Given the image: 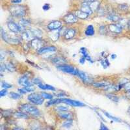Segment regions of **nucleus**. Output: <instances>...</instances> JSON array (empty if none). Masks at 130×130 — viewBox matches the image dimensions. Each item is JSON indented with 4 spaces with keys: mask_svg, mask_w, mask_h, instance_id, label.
<instances>
[{
    "mask_svg": "<svg viewBox=\"0 0 130 130\" xmlns=\"http://www.w3.org/2000/svg\"><path fill=\"white\" fill-rule=\"evenodd\" d=\"M6 64V67L7 69V71L10 72H14L16 71V67L15 66L14 64L12 62H9L5 64Z\"/></svg>",
    "mask_w": 130,
    "mask_h": 130,
    "instance_id": "2f4dec72",
    "label": "nucleus"
},
{
    "mask_svg": "<svg viewBox=\"0 0 130 130\" xmlns=\"http://www.w3.org/2000/svg\"><path fill=\"white\" fill-rule=\"evenodd\" d=\"M111 82L109 81H106V80H102V81H96V82H94V81L92 85L94 87L96 88V89H103L104 88H105L106 87H107L108 85L111 84Z\"/></svg>",
    "mask_w": 130,
    "mask_h": 130,
    "instance_id": "a211bd4d",
    "label": "nucleus"
},
{
    "mask_svg": "<svg viewBox=\"0 0 130 130\" xmlns=\"http://www.w3.org/2000/svg\"><path fill=\"white\" fill-rule=\"evenodd\" d=\"M118 9L120 12H127L129 10V6L127 4L123 3V4H120L118 5Z\"/></svg>",
    "mask_w": 130,
    "mask_h": 130,
    "instance_id": "4c0bfd02",
    "label": "nucleus"
},
{
    "mask_svg": "<svg viewBox=\"0 0 130 130\" xmlns=\"http://www.w3.org/2000/svg\"><path fill=\"white\" fill-rule=\"evenodd\" d=\"M98 32L102 35H106L109 32L108 27H107L105 25H101L98 28Z\"/></svg>",
    "mask_w": 130,
    "mask_h": 130,
    "instance_id": "7c9ffc66",
    "label": "nucleus"
},
{
    "mask_svg": "<svg viewBox=\"0 0 130 130\" xmlns=\"http://www.w3.org/2000/svg\"><path fill=\"white\" fill-rule=\"evenodd\" d=\"M31 77H32V74H24L22 76L20 77L18 79V83L22 87H27V86L32 85H34L32 83V81L31 79Z\"/></svg>",
    "mask_w": 130,
    "mask_h": 130,
    "instance_id": "0eeeda50",
    "label": "nucleus"
},
{
    "mask_svg": "<svg viewBox=\"0 0 130 130\" xmlns=\"http://www.w3.org/2000/svg\"><path fill=\"white\" fill-rule=\"evenodd\" d=\"M62 103L61 101V98H52L51 100H49L48 102L46 103V107H50L52 105H56L58 104H60Z\"/></svg>",
    "mask_w": 130,
    "mask_h": 130,
    "instance_id": "b1692460",
    "label": "nucleus"
},
{
    "mask_svg": "<svg viewBox=\"0 0 130 130\" xmlns=\"http://www.w3.org/2000/svg\"><path fill=\"white\" fill-rule=\"evenodd\" d=\"M7 27L10 32L15 33V34H18L20 32L19 29L18 24L15 23L13 21H9L7 22Z\"/></svg>",
    "mask_w": 130,
    "mask_h": 130,
    "instance_id": "aec40b11",
    "label": "nucleus"
},
{
    "mask_svg": "<svg viewBox=\"0 0 130 130\" xmlns=\"http://www.w3.org/2000/svg\"><path fill=\"white\" fill-rule=\"evenodd\" d=\"M38 86V87L40 89L43 90H50V91H56L57 89H55L54 87L48 84H44L43 83L39 84Z\"/></svg>",
    "mask_w": 130,
    "mask_h": 130,
    "instance_id": "393cba45",
    "label": "nucleus"
},
{
    "mask_svg": "<svg viewBox=\"0 0 130 130\" xmlns=\"http://www.w3.org/2000/svg\"><path fill=\"white\" fill-rule=\"evenodd\" d=\"M103 112H104V113L105 114V115L107 117H108V118H110L111 120H113V121L117 122H122L121 120V119L117 118V117H114V116H112V115H111V114L108 113V112H104V111H103Z\"/></svg>",
    "mask_w": 130,
    "mask_h": 130,
    "instance_id": "e433bc0d",
    "label": "nucleus"
},
{
    "mask_svg": "<svg viewBox=\"0 0 130 130\" xmlns=\"http://www.w3.org/2000/svg\"><path fill=\"white\" fill-rule=\"evenodd\" d=\"M30 30L32 32V34L34 35L35 38H40L42 39V32L41 30H40L38 28H33V27H29Z\"/></svg>",
    "mask_w": 130,
    "mask_h": 130,
    "instance_id": "c85d7f7f",
    "label": "nucleus"
},
{
    "mask_svg": "<svg viewBox=\"0 0 130 130\" xmlns=\"http://www.w3.org/2000/svg\"><path fill=\"white\" fill-rule=\"evenodd\" d=\"M124 95H125V97L126 98H127L128 100H130V90H125Z\"/></svg>",
    "mask_w": 130,
    "mask_h": 130,
    "instance_id": "3c124183",
    "label": "nucleus"
},
{
    "mask_svg": "<svg viewBox=\"0 0 130 130\" xmlns=\"http://www.w3.org/2000/svg\"><path fill=\"white\" fill-rule=\"evenodd\" d=\"M61 101H62V103H64V104H66L67 105H70V106L72 107L85 106V105L83 103L79 102V101L70 99V98H61Z\"/></svg>",
    "mask_w": 130,
    "mask_h": 130,
    "instance_id": "1a4fd4ad",
    "label": "nucleus"
},
{
    "mask_svg": "<svg viewBox=\"0 0 130 130\" xmlns=\"http://www.w3.org/2000/svg\"><path fill=\"white\" fill-rule=\"evenodd\" d=\"M62 27V22L60 20H53L49 23L47 27L49 31L60 29Z\"/></svg>",
    "mask_w": 130,
    "mask_h": 130,
    "instance_id": "4468645a",
    "label": "nucleus"
},
{
    "mask_svg": "<svg viewBox=\"0 0 130 130\" xmlns=\"http://www.w3.org/2000/svg\"><path fill=\"white\" fill-rule=\"evenodd\" d=\"M57 48L54 46H45L37 51V53L39 55H46L49 53H53L56 52Z\"/></svg>",
    "mask_w": 130,
    "mask_h": 130,
    "instance_id": "ddd939ff",
    "label": "nucleus"
},
{
    "mask_svg": "<svg viewBox=\"0 0 130 130\" xmlns=\"http://www.w3.org/2000/svg\"><path fill=\"white\" fill-rule=\"evenodd\" d=\"M13 129H23L24 128H22V127H14Z\"/></svg>",
    "mask_w": 130,
    "mask_h": 130,
    "instance_id": "680f3d73",
    "label": "nucleus"
},
{
    "mask_svg": "<svg viewBox=\"0 0 130 130\" xmlns=\"http://www.w3.org/2000/svg\"><path fill=\"white\" fill-rule=\"evenodd\" d=\"M96 1V0H84L83 2H87V3H91V2H93Z\"/></svg>",
    "mask_w": 130,
    "mask_h": 130,
    "instance_id": "bf43d9fd",
    "label": "nucleus"
},
{
    "mask_svg": "<svg viewBox=\"0 0 130 130\" xmlns=\"http://www.w3.org/2000/svg\"><path fill=\"white\" fill-rule=\"evenodd\" d=\"M28 44L30 46V48L38 51L42 47L46 46V40L42 39L35 38V39H32V40L29 42Z\"/></svg>",
    "mask_w": 130,
    "mask_h": 130,
    "instance_id": "423d86ee",
    "label": "nucleus"
},
{
    "mask_svg": "<svg viewBox=\"0 0 130 130\" xmlns=\"http://www.w3.org/2000/svg\"><path fill=\"white\" fill-rule=\"evenodd\" d=\"M100 64L103 67V68H107L110 66L109 61V60L107 58H104V59H102L100 61Z\"/></svg>",
    "mask_w": 130,
    "mask_h": 130,
    "instance_id": "58836bf2",
    "label": "nucleus"
},
{
    "mask_svg": "<svg viewBox=\"0 0 130 130\" xmlns=\"http://www.w3.org/2000/svg\"><path fill=\"white\" fill-rule=\"evenodd\" d=\"M21 37L23 40L27 41V42L32 40V39H35L34 35L32 34V32H31V30L29 29H27L25 31L21 33Z\"/></svg>",
    "mask_w": 130,
    "mask_h": 130,
    "instance_id": "dca6fc26",
    "label": "nucleus"
},
{
    "mask_svg": "<svg viewBox=\"0 0 130 130\" xmlns=\"http://www.w3.org/2000/svg\"><path fill=\"white\" fill-rule=\"evenodd\" d=\"M40 94L42 95V96L44 99H46V100H51L52 99V98H53V95L51 94L50 93H47V92H40Z\"/></svg>",
    "mask_w": 130,
    "mask_h": 130,
    "instance_id": "a19ab883",
    "label": "nucleus"
},
{
    "mask_svg": "<svg viewBox=\"0 0 130 130\" xmlns=\"http://www.w3.org/2000/svg\"><path fill=\"white\" fill-rule=\"evenodd\" d=\"M57 116L59 118H61V120H74V113L68 111H64V112H57Z\"/></svg>",
    "mask_w": 130,
    "mask_h": 130,
    "instance_id": "f3484780",
    "label": "nucleus"
},
{
    "mask_svg": "<svg viewBox=\"0 0 130 130\" xmlns=\"http://www.w3.org/2000/svg\"><path fill=\"white\" fill-rule=\"evenodd\" d=\"M108 29L109 31L115 34H121L122 32L123 29L118 23H112L108 25Z\"/></svg>",
    "mask_w": 130,
    "mask_h": 130,
    "instance_id": "9b49d317",
    "label": "nucleus"
},
{
    "mask_svg": "<svg viewBox=\"0 0 130 130\" xmlns=\"http://www.w3.org/2000/svg\"><path fill=\"white\" fill-rule=\"evenodd\" d=\"M127 115H128L129 117H130V106L129 107L128 109H127Z\"/></svg>",
    "mask_w": 130,
    "mask_h": 130,
    "instance_id": "13d9d810",
    "label": "nucleus"
},
{
    "mask_svg": "<svg viewBox=\"0 0 130 130\" xmlns=\"http://www.w3.org/2000/svg\"><path fill=\"white\" fill-rule=\"evenodd\" d=\"M19 23L20 24H21V25H22L23 26L25 27H30V25H31V22L30 20H29L27 19H25V18H20V20L19 21Z\"/></svg>",
    "mask_w": 130,
    "mask_h": 130,
    "instance_id": "72a5a7b5",
    "label": "nucleus"
},
{
    "mask_svg": "<svg viewBox=\"0 0 130 130\" xmlns=\"http://www.w3.org/2000/svg\"><path fill=\"white\" fill-rule=\"evenodd\" d=\"M44 98L42 96L40 93L31 92L27 96V100L29 103L35 105H40L44 102Z\"/></svg>",
    "mask_w": 130,
    "mask_h": 130,
    "instance_id": "39448f33",
    "label": "nucleus"
},
{
    "mask_svg": "<svg viewBox=\"0 0 130 130\" xmlns=\"http://www.w3.org/2000/svg\"><path fill=\"white\" fill-rule=\"evenodd\" d=\"M76 33H77V30L75 28H67L62 35V37L64 39L67 40H71L75 37Z\"/></svg>",
    "mask_w": 130,
    "mask_h": 130,
    "instance_id": "f8f14e48",
    "label": "nucleus"
},
{
    "mask_svg": "<svg viewBox=\"0 0 130 130\" xmlns=\"http://www.w3.org/2000/svg\"><path fill=\"white\" fill-rule=\"evenodd\" d=\"M123 89L124 90H130V81H127L123 85Z\"/></svg>",
    "mask_w": 130,
    "mask_h": 130,
    "instance_id": "a18cd8bd",
    "label": "nucleus"
},
{
    "mask_svg": "<svg viewBox=\"0 0 130 130\" xmlns=\"http://www.w3.org/2000/svg\"><path fill=\"white\" fill-rule=\"evenodd\" d=\"M100 129L102 130H107L109 129V128H108L107 127H106V126H105V124H104V123H101V125H100Z\"/></svg>",
    "mask_w": 130,
    "mask_h": 130,
    "instance_id": "864d4df0",
    "label": "nucleus"
},
{
    "mask_svg": "<svg viewBox=\"0 0 130 130\" xmlns=\"http://www.w3.org/2000/svg\"><path fill=\"white\" fill-rule=\"evenodd\" d=\"M18 92H19L20 94H25L27 93L26 90L24 89V87L20 88V89H18Z\"/></svg>",
    "mask_w": 130,
    "mask_h": 130,
    "instance_id": "8fccbe9b",
    "label": "nucleus"
},
{
    "mask_svg": "<svg viewBox=\"0 0 130 130\" xmlns=\"http://www.w3.org/2000/svg\"><path fill=\"white\" fill-rule=\"evenodd\" d=\"M8 94V90L7 89H3V90H1V92H0V96L1 97H3V96H7V95Z\"/></svg>",
    "mask_w": 130,
    "mask_h": 130,
    "instance_id": "09e8293b",
    "label": "nucleus"
},
{
    "mask_svg": "<svg viewBox=\"0 0 130 130\" xmlns=\"http://www.w3.org/2000/svg\"><path fill=\"white\" fill-rule=\"evenodd\" d=\"M89 5H90V7L92 12H96L100 8V2H98L97 0H96L94 2L89 3Z\"/></svg>",
    "mask_w": 130,
    "mask_h": 130,
    "instance_id": "c756f323",
    "label": "nucleus"
},
{
    "mask_svg": "<svg viewBox=\"0 0 130 130\" xmlns=\"http://www.w3.org/2000/svg\"><path fill=\"white\" fill-rule=\"evenodd\" d=\"M57 68L62 72L72 74V75H76V76H77L79 71V70L75 68V67L72 65L68 64H64L57 66Z\"/></svg>",
    "mask_w": 130,
    "mask_h": 130,
    "instance_id": "20e7f679",
    "label": "nucleus"
},
{
    "mask_svg": "<svg viewBox=\"0 0 130 130\" xmlns=\"http://www.w3.org/2000/svg\"><path fill=\"white\" fill-rule=\"evenodd\" d=\"M42 9L43 10H45V11H47V10H48L49 9H50V4L44 5V6L42 7Z\"/></svg>",
    "mask_w": 130,
    "mask_h": 130,
    "instance_id": "603ef678",
    "label": "nucleus"
},
{
    "mask_svg": "<svg viewBox=\"0 0 130 130\" xmlns=\"http://www.w3.org/2000/svg\"><path fill=\"white\" fill-rule=\"evenodd\" d=\"M9 97L13 100H18L21 98V94L17 93L15 92H10L9 93Z\"/></svg>",
    "mask_w": 130,
    "mask_h": 130,
    "instance_id": "ea45409f",
    "label": "nucleus"
},
{
    "mask_svg": "<svg viewBox=\"0 0 130 130\" xmlns=\"http://www.w3.org/2000/svg\"><path fill=\"white\" fill-rule=\"evenodd\" d=\"M47 37L52 41L57 42L61 37V32H60L59 29L50 31L47 33Z\"/></svg>",
    "mask_w": 130,
    "mask_h": 130,
    "instance_id": "6ab92c4d",
    "label": "nucleus"
},
{
    "mask_svg": "<svg viewBox=\"0 0 130 130\" xmlns=\"http://www.w3.org/2000/svg\"><path fill=\"white\" fill-rule=\"evenodd\" d=\"M24 87V89L26 90L27 93H28V92H31H31H33L35 91V90L33 85H32L27 86V87Z\"/></svg>",
    "mask_w": 130,
    "mask_h": 130,
    "instance_id": "c03bdc74",
    "label": "nucleus"
},
{
    "mask_svg": "<svg viewBox=\"0 0 130 130\" xmlns=\"http://www.w3.org/2000/svg\"><path fill=\"white\" fill-rule=\"evenodd\" d=\"M2 87L3 88V89H10V88L12 87V85L10 83H7L6 81H2Z\"/></svg>",
    "mask_w": 130,
    "mask_h": 130,
    "instance_id": "37998d69",
    "label": "nucleus"
},
{
    "mask_svg": "<svg viewBox=\"0 0 130 130\" xmlns=\"http://www.w3.org/2000/svg\"><path fill=\"white\" fill-rule=\"evenodd\" d=\"M10 35L3 29V27H2L1 29V37L2 39L4 42L11 45H18L20 44L21 42L22 41V37L17 35V34H15L13 32H10Z\"/></svg>",
    "mask_w": 130,
    "mask_h": 130,
    "instance_id": "f257e3e1",
    "label": "nucleus"
},
{
    "mask_svg": "<svg viewBox=\"0 0 130 130\" xmlns=\"http://www.w3.org/2000/svg\"><path fill=\"white\" fill-rule=\"evenodd\" d=\"M127 28L130 30V20L127 21Z\"/></svg>",
    "mask_w": 130,
    "mask_h": 130,
    "instance_id": "052dcab7",
    "label": "nucleus"
},
{
    "mask_svg": "<svg viewBox=\"0 0 130 130\" xmlns=\"http://www.w3.org/2000/svg\"><path fill=\"white\" fill-rule=\"evenodd\" d=\"M80 10H82L83 12H85V13H87L88 14L90 15L92 14V11L90 7V5H89V3H87L86 2H83V3H81V9Z\"/></svg>",
    "mask_w": 130,
    "mask_h": 130,
    "instance_id": "5701e85b",
    "label": "nucleus"
},
{
    "mask_svg": "<svg viewBox=\"0 0 130 130\" xmlns=\"http://www.w3.org/2000/svg\"><path fill=\"white\" fill-rule=\"evenodd\" d=\"M75 14L76 15L77 18H79V19L81 20H85L86 18H87L90 15L88 14L87 13H85V12H83L82 10H76L75 12Z\"/></svg>",
    "mask_w": 130,
    "mask_h": 130,
    "instance_id": "cd10ccee",
    "label": "nucleus"
},
{
    "mask_svg": "<svg viewBox=\"0 0 130 130\" xmlns=\"http://www.w3.org/2000/svg\"><path fill=\"white\" fill-rule=\"evenodd\" d=\"M9 12L13 17L22 18L27 15V7L24 5L14 4V5L10 7Z\"/></svg>",
    "mask_w": 130,
    "mask_h": 130,
    "instance_id": "f03ea898",
    "label": "nucleus"
},
{
    "mask_svg": "<svg viewBox=\"0 0 130 130\" xmlns=\"http://www.w3.org/2000/svg\"><path fill=\"white\" fill-rule=\"evenodd\" d=\"M74 125V120H67L62 124V127L64 128H70Z\"/></svg>",
    "mask_w": 130,
    "mask_h": 130,
    "instance_id": "f704fd0d",
    "label": "nucleus"
},
{
    "mask_svg": "<svg viewBox=\"0 0 130 130\" xmlns=\"http://www.w3.org/2000/svg\"><path fill=\"white\" fill-rule=\"evenodd\" d=\"M86 61H87V60H86V59L85 57H81L79 59V62H80V64H85V62Z\"/></svg>",
    "mask_w": 130,
    "mask_h": 130,
    "instance_id": "5fc2aeb1",
    "label": "nucleus"
},
{
    "mask_svg": "<svg viewBox=\"0 0 130 130\" xmlns=\"http://www.w3.org/2000/svg\"><path fill=\"white\" fill-rule=\"evenodd\" d=\"M13 117L16 118H19V119H25L27 120L30 118V115L28 113L24 112L22 111H17L16 112H14Z\"/></svg>",
    "mask_w": 130,
    "mask_h": 130,
    "instance_id": "412c9836",
    "label": "nucleus"
},
{
    "mask_svg": "<svg viewBox=\"0 0 130 130\" xmlns=\"http://www.w3.org/2000/svg\"><path fill=\"white\" fill-rule=\"evenodd\" d=\"M51 62L56 66H59L64 64H67V60L64 57L61 56V55H57L51 59Z\"/></svg>",
    "mask_w": 130,
    "mask_h": 130,
    "instance_id": "2eb2a0df",
    "label": "nucleus"
},
{
    "mask_svg": "<svg viewBox=\"0 0 130 130\" xmlns=\"http://www.w3.org/2000/svg\"><path fill=\"white\" fill-rule=\"evenodd\" d=\"M117 55H116V54H112V55H111V59H117Z\"/></svg>",
    "mask_w": 130,
    "mask_h": 130,
    "instance_id": "4d7b16f0",
    "label": "nucleus"
},
{
    "mask_svg": "<svg viewBox=\"0 0 130 130\" xmlns=\"http://www.w3.org/2000/svg\"><path fill=\"white\" fill-rule=\"evenodd\" d=\"M85 34L87 37H91L93 36L95 34V29L94 27L92 25H89L87 28H86L85 31Z\"/></svg>",
    "mask_w": 130,
    "mask_h": 130,
    "instance_id": "a878e982",
    "label": "nucleus"
},
{
    "mask_svg": "<svg viewBox=\"0 0 130 130\" xmlns=\"http://www.w3.org/2000/svg\"><path fill=\"white\" fill-rule=\"evenodd\" d=\"M32 83H33L34 85H39V84H40V83H42L41 81V79L39 78H38V77L32 78Z\"/></svg>",
    "mask_w": 130,
    "mask_h": 130,
    "instance_id": "49530a36",
    "label": "nucleus"
},
{
    "mask_svg": "<svg viewBox=\"0 0 130 130\" xmlns=\"http://www.w3.org/2000/svg\"><path fill=\"white\" fill-rule=\"evenodd\" d=\"M105 96L108 99H109L112 102H115V103H118L120 100V98L117 95L115 94L112 92H108V93L105 94Z\"/></svg>",
    "mask_w": 130,
    "mask_h": 130,
    "instance_id": "bb28decb",
    "label": "nucleus"
},
{
    "mask_svg": "<svg viewBox=\"0 0 130 130\" xmlns=\"http://www.w3.org/2000/svg\"><path fill=\"white\" fill-rule=\"evenodd\" d=\"M22 0H11V2L14 4H19V3H22Z\"/></svg>",
    "mask_w": 130,
    "mask_h": 130,
    "instance_id": "6e6d98bb",
    "label": "nucleus"
},
{
    "mask_svg": "<svg viewBox=\"0 0 130 130\" xmlns=\"http://www.w3.org/2000/svg\"><path fill=\"white\" fill-rule=\"evenodd\" d=\"M56 112H64V111H70V109L68 106H64V105H59V106H56L54 108Z\"/></svg>",
    "mask_w": 130,
    "mask_h": 130,
    "instance_id": "473e14b6",
    "label": "nucleus"
},
{
    "mask_svg": "<svg viewBox=\"0 0 130 130\" xmlns=\"http://www.w3.org/2000/svg\"><path fill=\"white\" fill-rule=\"evenodd\" d=\"M63 22L67 24H74L77 22L78 18L74 13H68L64 16L62 18Z\"/></svg>",
    "mask_w": 130,
    "mask_h": 130,
    "instance_id": "9d476101",
    "label": "nucleus"
},
{
    "mask_svg": "<svg viewBox=\"0 0 130 130\" xmlns=\"http://www.w3.org/2000/svg\"><path fill=\"white\" fill-rule=\"evenodd\" d=\"M18 109L20 111H22L24 112H27L29 115L35 117V118H38L41 116V113L39 109L35 106V105H33L31 103L20 104L18 107Z\"/></svg>",
    "mask_w": 130,
    "mask_h": 130,
    "instance_id": "7ed1b4c3",
    "label": "nucleus"
},
{
    "mask_svg": "<svg viewBox=\"0 0 130 130\" xmlns=\"http://www.w3.org/2000/svg\"><path fill=\"white\" fill-rule=\"evenodd\" d=\"M2 117H4L5 118H7V117H10L11 116H13L14 112L12 110H2L1 111Z\"/></svg>",
    "mask_w": 130,
    "mask_h": 130,
    "instance_id": "c9c22d12",
    "label": "nucleus"
},
{
    "mask_svg": "<svg viewBox=\"0 0 130 130\" xmlns=\"http://www.w3.org/2000/svg\"><path fill=\"white\" fill-rule=\"evenodd\" d=\"M121 17L118 14L116 13V12H110L107 15V19L108 20L111 21L112 23H117L118 21L120 20Z\"/></svg>",
    "mask_w": 130,
    "mask_h": 130,
    "instance_id": "4be33fe9",
    "label": "nucleus"
},
{
    "mask_svg": "<svg viewBox=\"0 0 130 130\" xmlns=\"http://www.w3.org/2000/svg\"><path fill=\"white\" fill-rule=\"evenodd\" d=\"M77 77H79L80 80L82 81V83L85 85H92L94 82L93 79L90 77L89 75L85 72L79 70L78 74L77 75Z\"/></svg>",
    "mask_w": 130,
    "mask_h": 130,
    "instance_id": "6e6552de",
    "label": "nucleus"
},
{
    "mask_svg": "<svg viewBox=\"0 0 130 130\" xmlns=\"http://www.w3.org/2000/svg\"><path fill=\"white\" fill-rule=\"evenodd\" d=\"M79 52H80V53H81V57H85V58H86L88 56V55H89V52H88V50L85 48V47H81V48L80 49Z\"/></svg>",
    "mask_w": 130,
    "mask_h": 130,
    "instance_id": "79ce46f5",
    "label": "nucleus"
},
{
    "mask_svg": "<svg viewBox=\"0 0 130 130\" xmlns=\"http://www.w3.org/2000/svg\"><path fill=\"white\" fill-rule=\"evenodd\" d=\"M6 70H7L6 67V64L5 63H2L1 64V67H0V72H1V74H3L4 72H5Z\"/></svg>",
    "mask_w": 130,
    "mask_h": 130,
    "instance_id": "de8ad7c7",
    "label": "nucleus"
}]
</instances>
